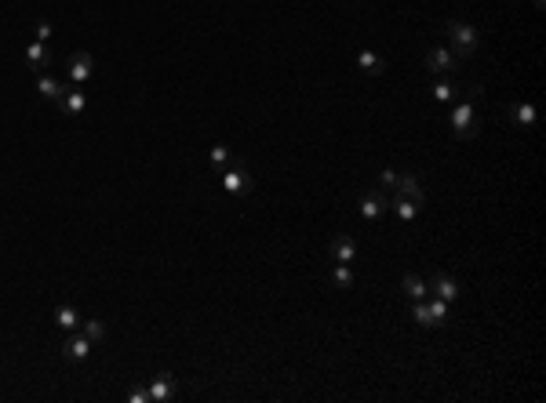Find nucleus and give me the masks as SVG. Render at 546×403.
Masks as SVG:
<instances>
[{"label": "nucleus", "mask_w": 546, "mask_h": 403, "mask_svg": "<svg viewBox=\"0 0 546 403\" xmlns=\"http://www.w3.org/2000/svg\"><path fill=\"white\" fill-rule=\"evenodd\" d=\"M444 33H448V40H452V55H455V59H473V55H477V48H481V33L473 30L470 22L452 19Z\"/></svg>", "instance_id": "nucleus-1"}, {"label": "nucleus", "mask_w": 546, "mask_h": 403, "mask_svg": "<svg viewBox=\"0 0 546 403\" xmlns=\"http://www.w3.org/2000/svg\"><path fill=\"white\" fill-rule=\"evenodd\" d=\"M448 124H452V135L459 142L473 138V135H477V106H473L470 98H463V102L448 113Z\"/></svg>", "instance_id": "nucleus-2"}, {"label": "nucleus", "mask_w": 546, "mask_h": 403, "mask_svg": "<svg viewBox=\"0 0 546 403\" xmlns=\"http://www.w3.org/2000/svg\"><path fill=\"white\" fill-rule=\"evenodd\" d=\"M222 189L234 193V196H244V193L252 189V178H248V167H244V160H234V164L222 171Z\"/></svg>", "instance_id": "nucleus-3"}, {"label": "nucleus", "mask_w": 546, "mask_h": 403, "mask_svg": "<svg viewBox=\"0 0 546 403\" xmlns=\"http://www.w3.org/2000/svg\"><path fill=\"white\" fill-rule=\"evenodd\" d=\"M426 69L430 73H455V69H463V59H455L452 48H430L426 51Z\"/></svg>", "instance_id": "nucleus-4"}, {"label": "nucleus", "mask_w": 546, "mask_h": 403, "mask_svg": "<svg viewBox=\"0 0 546 403\" xmlns=\"http://www.w3.org/2000/svg\"><path fill=\"white\" fill-rule=\"evenodd\" d=\"M386 211H390V196H386V193L371 189V193L361 196V218H364V222H379Z\"/></svg>", "instance_id": "nucleus-5"}, {"label": "nucleus", "mask_w": 546, "mask_h": 403, "mask_svg": "<svg viewBox=\"0 0 546 403\" xmlns=\"http://www.w3.org/2000/svg\"><path fill=\"white\" fill-rule=\"evenodd\" d=\"M48 66H51V48L44 40H30V44H26V69H30V73H44Z\"/></svg>", "instance_id": "nucleus-6"}, {"label": "nucleus", "mask_w": 546, "mask_h": 403, "mask_svg": "<svg viewBox=\"0 0 546 403\" xmlns=\"http://www.w3.org/2000/svg\"><path fill=\"white\" fill-rule=\"evenodd\" d=\"M95 73V59L88 51H73L69 55V84H88V77Z\"/></svg>", "instance_id": "nucleus-7"}, {"label": "nucleus", "mask_w": 546, "mask_h": 403, "mask_svg": "<svg viewBox=\"0 0 546 403\" xmlns=\"http://www.w3.org/2000/svg\"><path fill=\"white\" fill-rule=\"evenodd\" d=\"M430 291H434L437 298H444V301H455L459 294H463V287H459V280L448 277V272H437V277L430 280Z\"/></svg>", "instance_id": "nucleus-8"}, {"label": "nucleus", "mask_w": 546, "mask_h": 403, "mask_svg": "<svg viewBox=\"0 0 546 403\" xmlns=\"http://www.w3.org/2000/svg\"><path fill=\"white\" fill-rule=\"evenodd\" d=\"M146 393H150V403H168L171 396H175V378H171L168 371H164V374H157L153 385L146 388Z\"/></svg>", "instance_id": "nucleus-9"}, {"label": "nucleus", "mask_w": 546, "mask_h": 403, "mask_svg": "<svg viewBox=\"0 0 546 403\" xmlns=\"http://www.w3.org/2000/svg\"><path fill=\"white\" fill-rule=\"evenodd\" d=\"M332 258L339 265H350L353 258H357V240L353 236H335L332 240Z\"/></svg>", "instance_id": "nucleus-10"}, {"label": "nucleus", "mask_w": 546, "mask_h": 403, "mask_svg": "<svg viewBox=\"0 0 546 403\" xmlns=\"http://www.w3.org/2000/svg\"><path fill=\"white\" fill-rule=\"evenodd\" d=\"M62 356H66V359H88V356H91V338H88V335H73V338L62 345Z\"/></svg>", "instance_id": "nucleus-11"}, {"label": "nucleus", "mask_w": 546, "mask_h": 403, "mask_svg": "<svg viewBox=\"0 0 546 403\" xmlns=\"http://www.w3.org/2000/svg\"><path fill=\"white\" fill-rule=\"evenodd\" d=\"M59 106H62L66 117H80L84 106H88V98H84L80 88H66V95H62V102H59Z\"/></svg>", "instance_id": "nucleus-12"}, {"label": "nucleus", "mask_w": 546, "mask_h": 403, "mask_svg": "<svg viewBox=\"0 0 546 403\" xmlns=\"http://www.w3.org/2000/svg\"><path fill=\"white\" fill-rule=\"evenodd\" d=\"M510 120H513L517 127H536L539 113H536V106H531V102H513V106H510Z\"/></svg>", "instance_id": "nucleus-13"}, {"label": "nucleus", "mask_w": 546, "mask_h": 403, "mask_svg": "<svg viewBox=\"0 0 546 403\" xmlns=\"http://www.w3.org/2000/svg\"><path fill=\"white\" fill-rule=\"evenodd\" d=\"M397 196H408V200H415V204H423L426 200V193H423V185H419L415 175H400L397 178Z\"/></svg>", "instance_id": "nucleus-14"}, {"label": "nucleus", "mask_w": 546, "mask_h": 403, "mask_svg": "<svg viewBox=\"0 0 546 403\" xmlns=\"http://www.w3.org/2000/svg\"><path fill=\"white\" fill-rule=\"evenodd\" d=\"M37 91H40V98H48V102H62V95H66V88L55 77H48V73H40V80H37Z\"/></svg>", "instance_id": "nucleus-15"}, {"label": "nucleus", "mask_w": 546, "mask_h": 403, "mask_svg": "<svg viewBox=\"0 0 546 403\" xmlns=\"http://www.w3.org/2000/svg\"><path fill=\"white\" fill-rule=\"evenodd\" d=\"M80 320H84V316L73 306H59V309H55V324H59V330H77Z\"/></svg>", "instance_id": "nucleus-16"}, {"label": "nucleus", "mask_w": 546, "mask_h": 403, "mask_svg": "<svg viewBox=\"0 0 546 403\" xmlns=\"http://www.w3.org/2000/svg\"><path fill=\"white\" fill-rule=\"evenodd\" d=\"M390 207L397 211V218H400V222H415V214H419L423 204H415V200H408V196H394V200H390Z\"/></svg>", "instance_id": "nucleus-17"}, {"label": "nucleus", "mask_w": 546, "mask_h": 403, "mask_svg": "<svg viewBox=\"0 0 546 403\" xmlns=\"http://www.w3.org/2000/svg\"><path fill=\"white\" fill-rule=\"evenodd\" d=\"M400 287L408 291V298H412V301H419V298H426V294H430V283H426L423 277H415V272H408V277L400 280Z\"/></svg>", "instance_id": "nucleus-18"}, {"label": "nucleus", "mask_w": 546, "mask_h": 403, "mask_svg": "<svg viewBox=\"0 0 546 403\" xmlns=\"http://www.w3.org/2000/svg\"><path fill=\"white\" fill-rule=\"evenodd\" d=\"M357 66H361L368 77H379L382 69H386V59H379L376 51H361V55H357Z\"/></svg>", "instance_id": "nucleus-19"}, {"label": "nucleus", "mask_w": 546, "mask_h": 403, "mask_svg": "<svg viewBox=\"0 0 546 403\" xmlns=\"http://www.w3.org/2000/svg\"><path fill=\"white\" fill-rule=\"evenodd\" d=\"M430 95H434V102H452V98L459 95V88L452 80H434V88H430Z\"/></svg>", "instance_id": "nucleus-20"}, {"label": "nucleus", "mask_w": 546, "mask_h": 403, "mask_svg": "<svg viewBox=\"0 0 546 403\" xmlns=\"http://www.w3.org/2000/svg\"><path fill=\"white\" fill-rule=\"evenodd\" d=\"M412 320L419 324V327H437V324H434V316H430V306H426V298H419V301H415V306H412Z\"/></svg>", "instance_id": "nucleus-21"}, {"label": "nucleus", "mask_w": 546, "mask_h": 403, "mask_svg": "<svg viewBox=\"0 0 546 403\" xmlns=\"http://www.w3.org/2000/svg\"><path fill=\"white\" fill-rule=\"evenodd\" d=\"M80 335H88L91 345H95V341L106 338V324H103V320H80Z\"/></svg>", "instance_id": "nucleus-22"}, {"label": "nucleus", "mask_w": 546, "mask_h": 403, "mask_svg": "<svg viewBox=\"0 0 546 403\" xmlns=\"http://www.w3.org/2000/svg\"><path fill=\"white\" fill-rule=\"evenodd\" d=\"M426 306H430V316H434V324H437V327H441L444 320H448V301H444V298H437V294H434V298L426 301Z\"/></svg>", "instance_id": "nucleus-23"}, {"label": "nucleus", "mask_w": 546, "mask_h": 403, "mask_svg": "<svg viewBox=\"0 0 546 403\" xmlns=\"http://www.w3.org/2000/svg\"><path fill=\"white\" fill-rule=\"evenodd\" d=\"M208 160H211V167L219 171V175H222L229 164H234V160H229V149H226V146H211V156H208Z\"/></svg>", "instance_id": "nucleus-24"}, {"label": "nucleus", "mask_w": 546, "mask_h": 403, "mask_svg": "<svg viewBox=\"0 0 546 403\" xmlns=\"http://www.w3.org/2000/svg\"><path fill=\"white\" fill-rule=\"evenodd\" d=\"M335 287H353V269L350 265H335Z\"/></svg>", "instance_id": "nucleus-25"}, {"label": "nucleus", "mask_w": 546, "mask_h": 403, "mask_svg": "<svg viewBox=\"0 0 546 403\" xmlns=\"http://www.w3.org/2000/svg\"><path fill=\"white\" fill-rule=\"evenodd\" d=\"M397 178H400L397 171H394V167H386L382 175H379V185H382V189H397Z\"/></svg>", "instance_id": "nucleus-26"}, {"label": "nucleus", "mask_w": 546, "mask_h": 403, "mask_svg": "<svg viewBox=\"0 0 546 403\" xmlns=\"http://www.w3.org/2000/svg\"><path fill=\"white\" fill-rule=\"evenodd\" d=\"M51 33H55V30H51V22H37V40H44V44H48Z\"/></svg>", "instance_id": "nucleus-27"}, {"label": "nucleus", "mask_w": 546, "mask_h": 403, "mask_svg": "<svg viewBox=\"0 0 546 403\" xmlns=\"http://www.w3.org/2000/svg\"><path fill=\"white\" fill-rule=\"evenodd\" d=\"M127 400H132V403H150V393H146V388H135Z\"/></svg>", "instance_id": "nucleus-28"}, {"label": "nucleus", "mask_w": 546, "mask_h": 403, "mask_svg": "<svg viewBox=\"0 0 546 403\" xmlns=\"http://www.w3.org/2000/svg\"><path fill=\"white\" fill-rule=\"evenodd\" d=\"M531 4H536V8H543V4H546V0H531Z\"/></svg>", "instance_id": "nucleus-29"}]
</instances>
